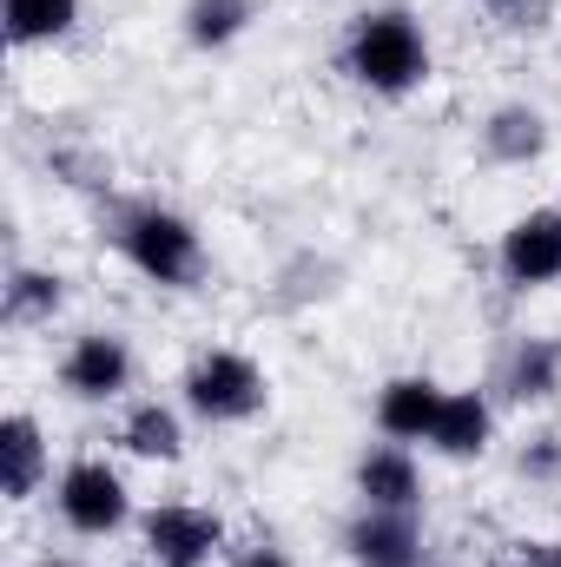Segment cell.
<instances>
[{
    "mask_svg": "<svg viewBox=\"0 0 561 567\" xmlns=\"http://www.w3.org/2000/svg\"><path fill=\"white\" fill-rule=\"evenodd\" d=\"M350 73L370 86V93H410L422 73H429V47H422V27L410 13H364L357 33H350Z\"/></svg>",
    "mask_w": 561,
    "mask_h": 567,
    "instance_id": "obj_1",
    "label": "cell"
},
{
    "mask_svg": "<svg viewBox=\"0 0 561 567\" xmlns=\"http://www.w3.org/2000/svg\"><path fill=\"white\" fill-rule=\"evenodd\" d=\"M185 403H192L205 423H245V416L265 410V377H258L252 357H238V350H212V357L192 363V377H185Z\"/></svg>",
    "mask_w": 561,
    "mask_h": 567,
    "instance_id": "obj_2",
    "label": "cell"
},
{
    "mask_svg": "<svg viewBox=\"0 0 561 567\" xmlns=\"http://www.w3.org/2000/svg\"><path fill=\"white\" fill-rule=\"evenodd\" d=\"M120 245H126V258H133L152 284H185L198 271V231H192L178 212H159V205L133 212L126 231H120Z\"/></svg>",
    "mask_w": 561,
    "mask_h": 567,
    "instance_id": "obj_3",
    "label": "cell"
},
{
    "mask_svg": "<svg viewBox=\"0 0 561 567\" xmlns=\"http://www.w3.org/2000/svg\"><path fill=\"white\" fill-rule=\"evenodd\" d=\"M225 542V522L192 502H165L145 515V561L152 567H205Z\"/></svg>",
    "mask_w": 561,
    "mask_h": 567,
    "instance_id": "obj_4",
    "label": "cell"
},
{
    "mask_svg": "<svg viewBox=\"0 0 561 567\" xmlns=\"http://www.w3.org/2000/svg\"><path fill=\"white\" fill-rule=\"evenodd\" d=\"M60 515L80 535H113L126 522V482L106 462H73L60 475Z\"/></svg>",
    "mask_w": 561,
    "mask_h": 567,
    "instance_id": "obj_5",
    "label": "cell"
},
{
    "mask_svg": "<svg viewBox=\"0 0 561 567\" xmlns=\"http://www.w3.org/2000/svg\"><path fill=\"white\" fill-rule=\"evenodd\" d=\"M502 278L516 284V290L561 278V212H529V218L509 225V238H502Z\"/></svg>",
    "mask_w": 561,
    "mask_h": 567,
    "instance_id": "obj_6",
    "label": "cell"
},
{
    "mask_svg": "<svg viewBox=\"0 0 561 567\" xmlns=\"http://www.w3.org/2000/svg\"><path fill=\"white\" fill-rule=\"evenodd\" d=\"M67 390L73 396H86V403H100V396H120L126 390V377H133V357H126V343L120 337H106V330H93V337H80L73 350H67Z\"/></svg>",
    "mask_w": 561,
    "mask_h": 567,
    "instance_id": "obj_7",
    "label": "cell"
},
{
    "mask_svg": "<svg viewBox=\"0 0 561 567\" xmlns=\"http://www.w3.org/2000/svg\"><path fill=\"white\" fill-rule=\"evenodd\" d=\"M350 555H357V567H429L422 561V535L410 528V515H390V508H370V515L350 528Z\"/></svg>",
    "mask_w": 561,
    "mask_h": 567,
    "instance_id": "obj_8",
    "label": "cell"
},
{
    "mask_svg": "<svg viewBox=\"0 0 561 567\" xmlns=\"http://www.w3.org/2000/svg\"><path fill=\"white\" fill-rule=\"evenodd\" d=\"M442 396L449 390H436L429 377H397L384 390V403H377V423H384V435H397V442H429V429L442 416Z\"/></svg>",
    "mask_w": 561,
    "mask_h": 567,
    "instance_id": "obj_9",
    "label": "cell"
},
{
    "mask_svg": "<svg viewBox=\"0 0 561 567\" xmlns=\"http://www.w3.org/2000/svg\"><path fill=\"white\" fill-rule=\"evenodd\" d=\"M357 488L370 508H390V515H410L422 502V482H417V462L404 449H370L357 462Z\"/></svg>",
    "mask_w": 561,
    "mask_h": 567,
    "instance_id": "obj_10",
    "label": "cell"
},
{
    "mask_svg": "<svg viewBox=\"0 0 561 567\" xmlns=\"http://www.w3.org/2000/svg\"><path fill=\"white\" fill-rule=\"evenodd\" d=\"M40 468H47L40 429L27 423V416H7L0 423V488H7V502H27L33 482H40Z\"/></svg>",
    "mask_w": 561,
    "mask_h": 567,
    "instance_id": "obj_11",
    "label": "cell"
},
{
    "mask_svg": "<svg viewBox=\"0 0 561 567\" xmlns=\"http://www.w3.org/2000/svg\"><path fill=\"white\" fill-rule=\"evenodd\" d=\"M429 442H436L442 455H482V449H489V403H482L476 390L442 396V416L429 429Z\"/></svg>",
    "mask_w": 561,
    "mask_h": 567,
    "instance_id": "obj_12",
    "label": "cell"
},
{
    "mask_svg": "<svg viewBox=\"0 0 561 567\" xmlns=\"http://www.w3.org/2000/svg\"><path fill=\"white\" fill-rule=\"evenodd\" d=\"M73 20H80V0H7V33H13L20 47L60 40Z\"/></svg>",
    "mask_w": 561,
    "mask_h": 567,
    "instance_id": "obj_13",
    "label": "cell"
},
{
    "mask_svg": "<svg viewBox=\"0 0 561 567\" xmlns=\"http://www.w3.org/2000/svg\"><path fill=\"white\" fill-rule=\"evenodd\" d=\"M126 449L145 455V462H178V416L172 410H159V403H140L133 416H126Z\"/></svg>",
    "mask_w": 561,
    "mask_h": 567,
    "instance_id": "obj_14",
    "label": "cell"
},
{
    "mask_svg": "<svg viewBox=\"0 0 561 567\" xmlns=\"http://www.w3.org/2000/svg\"><path fill=\"white\" fill-rule=\"evenodd\" d=\"M245 20H252V0H192L185 7V33L198 47H225Z\"/></svg>",
    "mask_w": 561,
    "mask_h": 567,
    "instance_id": "obj_15",
    "label": "cell"
},
{
    "mask_svg": "<svg viewBox=\"0 0 561 567\" xmlns=\"http://www.w3.org/2000/svg\"><path fill=\"white\" fill-rule=\"evenodd\" d=\"M542 140H549V133H542V120H536L529 106H502V113L489 120V152H496V158H536Z\"/></svg>",
    "mask_w": 561,
    "mask_h": 567,
    "instance_id": "obj_16",
    "label": "cell"
},
{
    "mask_svg": "<svg viewBox=\"0 0 561 567\" xmlns=\"http://www.w3.org/2000/svg\"><path fill=\"white\" fill-rule=\"evenodd\" d=\"M555 370H561V350L549 343H522L516 363H509V390L529 403V396H555Z\"/></svg>",
    "mask_w": 561,
    "mask_h": 567,
    "instance_id": "obj_17",
    "label": "cell"
},
{
    "mask_svg": "<svg viewBox=\"0 0 561 567\" xmlns=\"http://www.w3.org/2000/svg\"><path fill=\"white\" fill-rule=\"evenodd\" d=\"M60 310V278L47 271H20L7 284V317H53Z\"/></svg>",
    "mask_w": 561,
    "mask_h": 567,
    "instance_id": "obj_18",
    "label": "cell"
},
{
    "mask_svg": "<svg viewBox=\"0 0 561 567\" xmlns=\"http://www.w3.org/2000/svg\"><path fill=\"white\" fill-rule=\"evenodd\" d=\"M522 468H529V475H549V468H561V449H555V435H549V442H542L536 455H522Z\"/></svg>",
    "mask_w": 561,
    "mask_h": 567,
    "instance_id": "obj_19",
    "label": "cell"
},
{
    "mask_svg": "<svg viewBox=\"0 0 561 567\" xmlns=\"http://www.w3.org/2000/svg\"><path fill=\"white\" fill-rule=\"evenodd\" d=\"M516 567H561V548H522Z\"/></svg>",
    "mask_w": 561,
    "mask_h": 567,
    "instance_id": "obj_20",
    "label": "cell"
},
{
    "mask_svg": "<svg viewBox=\"0 0 561 567\" xmlns=\"http://www.w3.org/2000/svg\"><path fill=\"white\" fill-rule=\"evenodd\" d=\"M238 567H290V561H284L278 548H258V555H245V561H238Z\"/></svg>",
    "mask_w": 561,
    "mask_h": 567,
    "instance_id": "obj_21",
    "label": "cell"
},
{
    "mask_svg": "<svg viewBox=\"0 0 561 567\" xmlns=\"http://www.w3.org/2000/svg\"><path fill=\"white\" fill-rule=\"evenodd\" d=\"M40 567H67V561H40Z\"/></svg>",
    "mask_w": 561,
    "mask_h": 567,
    "instance_id": "obj_22",
    "label": "cell"
}]
</instances>
